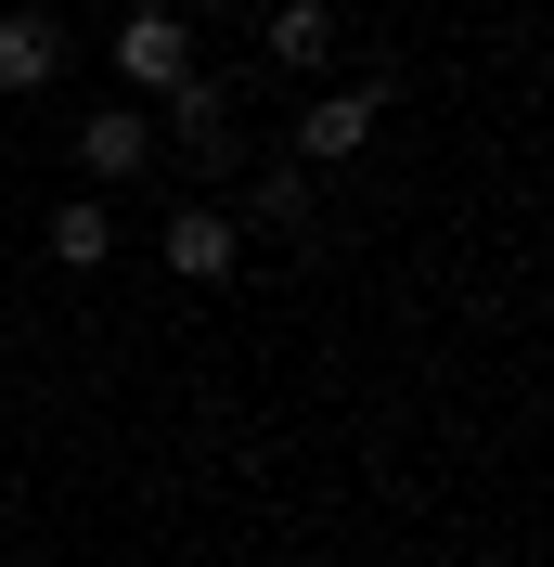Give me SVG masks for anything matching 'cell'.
I'll return each instance as SVG.
<instances>
[{
  "instance_id": "6da1fadb",
  "label": "cell",
  "mask_w": 554,
  "mask_h": 567,
  "mask_svg": "<svg viewBox=\"0 0 554 567\" xmlns=\"http://www.w3.org/2000/svg\"><path fill=\"white\" fill-rule=\"evenodd\" d=\"M181 78H194V27H181L168 0H130V13H116V91H130V104H168Z\"/></svg>"
},
{
  "instance_id": "7a4b0ae2",
  "label": "cell",
  "mask_w": 554,
  "mask_h": 567,
  "mask_svg": "<svg viewBox=\"0 0 554 567\" xmlns=\"http://www.w3.org/2000/svg\"><path fill=\"white\" fill-rule=\"evenodd\" d=\"M387 91H400V65H361L348 91H322V104L297 116V168H336V155H361V142H375V116H387Z\"/></svg>"
},
{
  "instance_id": "3957f363",
  "label": "cell",
  "mask_w": 554,
  "mask_h": 567,
  "mask_svg": "<svg viewBox=\"0 0 554 567\" xmlns=\"http://www.w3.org/2000/svg\"><path fill=\"white\" fill-rule=\"evenodd\" d=\"M233 233H258V246H310V233H322V194H310V168H297V155L245 168V207H233Z\"/></svg>"
},
{
  "instance_id": "277c9868",
  "label": "cell",
  "mask_w": 554,
  "mask_h": 567,
  "mask_svg": "<svg viewBox=\"0 0 554 567\" xmlns=\"http://www.w3.org/2000/svg\"><path fill=\"white\" fill-rule=\"evenodd\" d=\"M155 168V104H91L78 116V181L91 194H116V181Z\"/></svg>"
},
{
  "instance_id": "5b68a950",
  "label": "cell",
  "mask_w": 554,
  "mask_h": 567,
  "mask_svg": "<svg viewBox=\"0 0 554 567\" xmlns=\"http://www.w3.org/2000/svg\"><path fill=\"white\" fill-rule=\"evenodd\" d=\"M155 142H181V155L219 181V168L245 155V142H233V78H207V65H194V78L168 91V130H155Z\"/></svg>"
},
{
  "instance_id": "8992f818",
  "label": "cell",
  "mask_w": 554,
  "mask_h": 567,
  "mask_svg": "<svg viewBox=\"0 0 554 567\" xmlns=\"http://www.w3.org/2000/svg\"><path fill=\"white\" fill-rule=\"evenodd\" d=\"M233 258H245V233H233V207H168V271L181 284H233Z\"/></svg>"
},
{
  "instance_id": "52a82bcc",
  "label": "cell",
  "mask_w": 554,
  "mask_h": 567,
  "mask_svg": "<svg viewBox=\"0 0 554 567\" xmlns=\"http://www.w3.org/2000/svg\"><path fill=\"white\" fill-rule=\"evenodd\" d=\"M52 65H65V27H52L39 0H13V13H0V91H52Z\"/></svg>"
},
{
  "instance_id": "ba28073f",
  "label": "cell",
  "mask_w": 554,
  "mask_h": 567,
  "mask_svg": "<svg viewBox=\"0 0 554 567\" xmlns=\"http://www.w3.org/2000/svg\"><path fill=\"white\" fill-rule=\"evenodd\" d=\"M258 39H271L284 78H322V65H336V13H322V0H271V27H258Z\"/></svg>"
},
{
  "instance_id": "9c48e42d",
  "label": "cell",
  "mask_w": 554,
  "mask_h": 567,
  "mask_svg": "<svg viewBox=\"0 0 554 567\" xmlns=\"http://www.w3.org/2000/svg\"><path fill=\"white\" fill-rule=\"evenodd\" d=\"M52 258H65V271H104V258H116L104 194H65V207H52Z\"/></svg>"
}]
</instances>
